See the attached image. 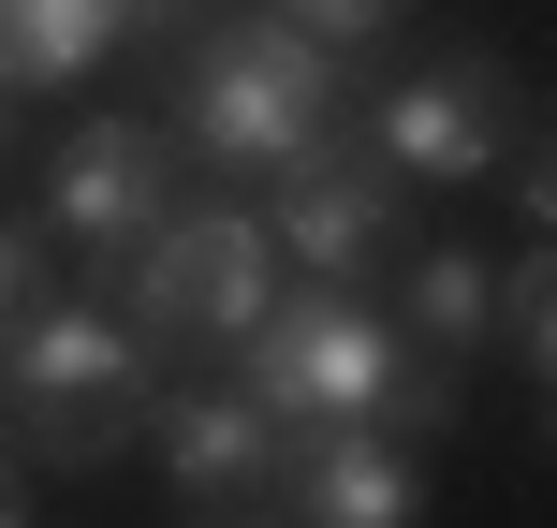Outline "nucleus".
<instances>
[{"label":"nucleus","mask_w":557,"mask_h":528,"mask_svg":"<svg viewBox=\"0 0 557 528\" xmlns=\"http://www.w3.org/2000/svg\"><path fill=\"white\" fill-rule=\"evenodd\" d=\"M29 308H45V235H29V221H0V337H15Z\"/></svg>","instance_id":"14"},{"label":"nucleus","mask_w":557,"mask_h":528,"mask_svg":"<svg viewBox=\"0 0 557 528\" xmlns=\"http://www.w3.org/2000/svg\"><path fill=\"white\" fill-rule=\"evenodd\" d=\"M396 192H411V176L382 162V147H294V162H278V206H264V250L278 265H308V279H367L396 250Z\"/></svg>","instance_id":"6"},{"label":"nucleus","mask_w":557,"mask_h":528,"mask_svg":"<svg viewBox=\"0 0 557 528\" xmlns=\"http://www.w3.org/2000/svg\"><path fill=\"white\" fill-rule=\"evenodd\" d=\"M176 133H191L221 176H278L294 147L337 133V45H308L294 15L206 29V45H191V103H176Z\"/></svg>","instance_id":"3"},{"label":"nucleus","mask_w":557,"mask_h":528,"mask_svg":"<svg viewBox=\"0 0 557 528\" xmlns=\"http://www.w3.org/2000/svg\"><path fill=\"white\" fill-rule=\"evenodd\" d=\"M396 337L441 367H470L484 337H499V265L484 250H411V279H396Z\"/></svg>","instance_id":"11"},{"label":"nucleus","mask_w":557,"mask_h":528,"mask_svg":"<svg viewBox=\"0 0 557 528\" xmlns=\"http://www.w3.org/2000/svg\"><path fill=\"white\" fill-rule=\"evenodd\" d=\"M278 294V250L250 206H162V235L133 250V337L147 353H235Z\"/></svg>","instance_id":"4"},{"label":"nucleus","mask_w":557,"mask_h":528,"mask_svg":"<svg viewBox=\"0 0 557 528\" xmlns=\"http://www.w3.org/2000/svg\"><path fill=\"white\" fill-rule=\"evenodd\" d=\"M206 528H264V514H206Z\"/></svg>","instance_id":"17"},{"label":"nucleus","mask_w":557,"mask_h":528,"mask_svg":"<svg viewBox=\"0 0 557 528\" xmlns=\"http://www.w3.org/2000/svg\"><path fill=\"white\" fill-rule=\"evenodd\" d=\"M0 528H29V484H15V455H0Z\"/></svg>","instance_id":"15"},{"label":"nucleus","mask_w":557,"mask_h":528,"mask_svg":"<svg viewBox=\"0 0 557 528\" xmlns=\"http://www.w3.org/2000/svg\"><path fill=\"white\" fill-rule=\"evenodd\" d=\"M499 353L529 367V382L557 367V279H543V250H513V265H499Z\"/></svg>","instance_id":"12"},{"label":"nucleus","mask_w":557,"mask_h":528,"mask_svg":"<svg viewBox=\"0 0 557 528\" xmlns=\"http://www.w3.org/2000/svg\"><path fill=\"white\" fill-rule=\"evenodd\" d=\"M0 412L45 470H103L117 441L147 426V337L88 294H45L15 337H0Z\"/></svg>","instance_id":"2"},{"label":"nucleus","mask_w":557,"mask_h":528,"mask_svg":"<svg viewBox=\"0 0 557 528\" xmlns=\"http://www.w3.org/2000/svg\"><path fill=\"white\" fill-rule=\"evenodd\" d=\"M176 15H191V0H133V29H176Z\"/></svg>","instance_id":"16"},{"label":"nucleus","mask_w":557,"mask_h":528,"mask_svg":"<svg viewBox=\"0 0 557 528\" xmlns=\"http://www.w3.org/2000/svg\"><path fill=\"white\" fill-rule=\"evenodd\" d=\"M264 15H294L308 45H337V59H352V45H382V29H396V0H264Z\"/></svg>","instance_id":"13"},{"label":"nucleus","mask_w":557,"mask_h":528,"mask_svg":"<svg viewBox=\"0 0 557 528\" xmlns=\"http://www.w3.org/2000/svg\"><path fill=\"white\" fill-rule=\"evenodd\" d=\"M235 396L294 441V426H382V441H425L455 412V367L396 337V308H367L352 279H308V294H264V323L235 337Z\"/></svg>","instance_id":"1"},{"label":"nucleus","mask_w":557,"mask_h":528,"mask_svg":"<svg viewBox=\"0 0 557 528\" xmlns=\"http://www.w3.org/2000/svg\"><path fill=\"white\" fill-rule=\"evenodd\" d=\"M367 147H382L396 176H425V192H470V176L513 162V74L499 59H425L411 88H382Z\"/></svg>","instance_id":"7"},{"label":"nucleus","mask_w":557,"mask_h":528,"mask_svg":"<svg viewBox=\"0 0 557 528\" xmlns=\"http://www.w3.org/2000/svg\"><path fill=\"white\" fill-rule=\"evenodd\" d=\"M176 206V133L162 118H74L45 162V235L59 250H147Z\"/></svg>","instance_id":"5"},{"label":"nucleus","mask_w":557,"mask_h":528,"mask_svg":"<svg viewBox=\"0 0 557 528\" xmlns=\"http://www.w3.org/2000/svg\"><path fill=\"white\" fill-rule=\"evenodd\" d=\"M147 455H162V484L191 514H250L264 470H278V426L235 382H206V396H147Z\"/></svg>","instance_id":"9"},{"label":"nucleus","mask_w":557,"mask_h":528,"mask_svg":"<svg viewBox=\"0 0 557 528\" xmlns=\"http://www.w3.org/2000/svg\"><path fill=\"white\" fill-rule=\"evenodd\" d=\"M133 45V0H0V88H88Z\"/></svg>","instance_id":"10"},{"label":"nucleus","mask_w":557,"mask_h":528,"mask_svg":"<svg viewBox=\"0 0 557 528\" xmlns=\"http://www.w3.org/2000/svg\"><path fill=\"white\" fill-rule=\"evenodd\" d=\"M264 500H278V528H411L425 470H411V441H382V426H294L278 470H264Z\"/></svg>","instance_id":"8"}]
</instances>
